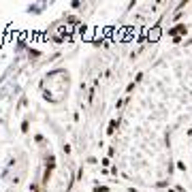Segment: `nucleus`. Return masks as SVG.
Returning a JSON list of instances; mask_svg holds the SVG:
<instances>
[{
	"label": "nucleus",
	"mask_w": 192,
	"mask_h": 192,
	"mask_svg": "<svg viewBox=\"0 0 192 192\" xmlns=\"http://www.w3.org/2000/svg\"><path fill=\"white\" fill-rule=\"evenodd\" d=\"M169 34H173V36L186 34V26H184V24H177V26H175V28H171V30H169Z\"/></svg>",
	"instance_id": "f257e3e1"
},
{
	"label": "nucleus",
	"mask_w": 192,
	"mask_h": 192,
	"mask_svg": "<svg viewBox=\"0 0 192 192\" xmlns=\"http://www.w3.org/2000/svg\"><path fill=\"white\" fill-rule=\"evenodd\" d=\"M115 128H118V120H111V124H109L107 132H109V134H113V132H115Z\"/></svg>",
	"instance_id": "f03ea898"
},
{
	"label": "nucleus",
	"mask_w": 192,
	"mask_h": 192,
	"mask_svg": "<svg viewBox=\"0 0 192 192\" xmlns=\"http://www.w3.org/2000/svg\"><path fill=\"white\" fill-rule=\"evenodd\" d=\"M94 192H109V188H107V186H96Z\"/></svg>",
	"instance_id": "7ed1b4c3"
},
{
	"label": "nucleus",
	"mask_w": 192,
	"mask_h": 192,
	"mask_svg": "<svg viewBox=\"0 0 192 192\" xmlns=\"http://www.w3.org/2000/svg\"><path fill=\"white\" fill-rule=\"evenodd\" d=\"M158 36H160V32H158V30H154V32H149V38H152V41H156Z\"/></svg>",
	"instance_id": "20e7f679"
}]
</instances>
